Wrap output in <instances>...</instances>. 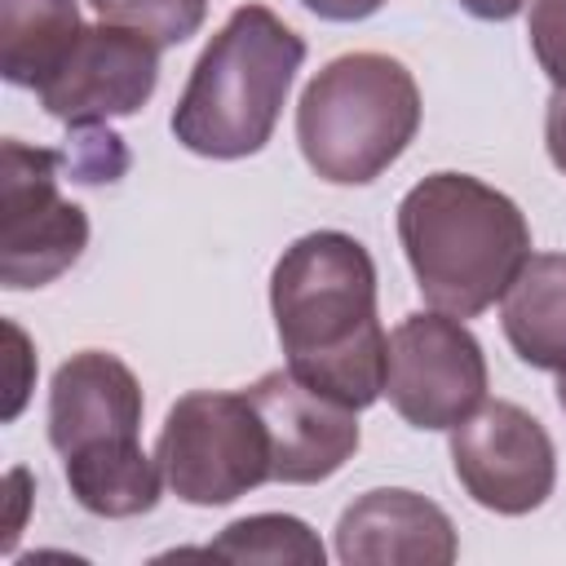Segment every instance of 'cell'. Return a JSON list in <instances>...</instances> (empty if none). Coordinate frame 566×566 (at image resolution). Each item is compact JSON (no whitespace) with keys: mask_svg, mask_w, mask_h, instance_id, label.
I'll use <instances>...</instances> for the list:
<instances>
[{"mask_svg":"<svg viewBox=\"0 0 566 566\" xmlns=\"http://www.w3.org/2000/svg\"><path fill=\"white\" fill-rule=\"evenodd\" d=\"M270 310L287 367L363 411L385 394L389 336L376 314L371 252L345 230H310L270 274Z\"/></svg>","mask_w":566,"mask_h":566,"instance_id":"1","label":"cell"},{"mask_svg":"<svg viewBox=\"0 0 566 566\" xmlns=\"http://www.w3.org/2000/svg\"><path fill=\"white\" fill-rule=\"evenodd\" d=\"M398 239L420 296L455 318L495 305L531 256L522 208L469 172H429L416 181L398 203Z\"/></svg>","mask_w":566,"mask_h":566,"instance_id":"2","label":"cell"},{"mask_svg":"<svg viewBox=\"0 0 566 566\" xmlns=\"http://www.w3.org/2000/svg\"><path fill=\"white\" fill-rule=\"evenodd\" d=\"M305 62V40L265 4H239L199 53L177 106L172 137L203 159L256 155Z\"/></svg>","mask_w":566,"mask_h":566,"instance_id":"3","label":"cell"},{"mask_svg":"<svg viewBox=\"0 0 566 566\" xmlns=\"http://www.w3.org/2000/svg\"><path fill=\"white\" fill-rule=\"evenodd\" d=\"M420 128V88L389 53L332 57L296 102L305 164L332 186L376 181Z\"/></svg>","mask_w":566,"mask_h":566,"instance_id":"4","label":"cell"},{"mask_svg":"<svg viewBox=\"0 0 566 566\" xmlns=\"http://www.w3.org/2000/svg\"><path fill=\"white\" fill-rule=\"evenodd\" d=\"M155 460L177 500L217 509L270 482V433L248 389H190L168 407Z\"/></svg>","mask_w":566,"mask_h":566,"instance_id":"5","label":"cell"},{"mask_svg":"<svg viewBox=\"0 0 566 566\" xmlns=\"http://www.w3.org/2000/svg\"><path fill=\"white\" fill-rule=\"evenodd\" d=\"M62 159L18 137L0 146V283L9 292L53 283L88 248L84 208L57 190Z\"/></svg>","mask_w":566,"mask_h":566,"instance_id":"6","label":"cell"},{"mask_svg":"<svg viewBox=\"0 0 566 566\" xmlns=\"http://www.w3.org/2000/svg\"><path fill=\"white\" fill-rule=\"evenodd\" d=\"M385 394L407 424L451 429L486 398V354L455 314H407L389 332Z\"/></svg>","mask_w":566,"mask_h":566,"instance_id":"7","label":"cell"},{"mask_svg":"<svg viewBox=\"0 0 566 566\" xmlns=\"http://www.w3.org/2000/svg\"><path fill=\"white\" fill-rule=\"evenodd\" d=\"M451 469L473 504L522 517L553 495L557 451L548 429L517 402H478L460 424H451Z\"/></svg>","mask_w":566,"mask_h":566,"instance_id":"8","label":"cell"},{"mask_svg":"<svg viewBox=\"0 0 566 566\" xmlns=\"http://www.w3.org/2000/svg\"><path fill=\"white\" fill-rule=\"evenodd\" d=\"M159 84V44L133 27H84L62 66L35 88L40 106L71 124L97 128L119 115H137Z\"/></svg>","mask_w":566,"mask_h":566,"instance_id":"9","label":"cell"},{"mask_svg":"<svg viewBox=\"0 0 566 566\" xmlns=\"http://www.w3.org/2000/svg\"><path fill=\"white\" fill-rule=\"evenodd\" d=\"M248 398L256 402L270 433V482H323L358 451V411L305 385L292 367L252 380Z\"/></svg>","mask_w":566,"mask_h":566,"instance_id":"10","label":"cell"},{"mask_svg":"<svg viewBox=\"0 0 566 566\" xmlns=\"http://www.w3.org/2000/svg\"><path fill=\"white\" fill-rule=\"evenodd\" d=\"M460 553L451 517L402 486L363 491L336 522L345 566H451Z\"/></svg>","mask_w":566,"mask_h":566,"instance_id":"11","label":"cell"},{"mask_svg":"<svg viewBox=\"0 0 566 566\" xmlns=\"http://www.w3.org/2000/svg\"><path fill=\"white\" fill-rule=\"evenodd\" d=\"M142 385L106 349H80L71 354L49 385V442L57 455L137 438L142 429Z\"/></svg>","mask_w":566,"mask_h":566,"instance_id":"12","label":"cell"},{"mask_svg":"<svg viewBox=\"0 0 566 566\" xmlns=\"http://www.w3.org/2000/svg\"><path fill=\"white\" fill-rule=\"evenodd\" d=\"M513 354L539 371H566V252H531L500 296Z\"/></svg>","mask_w":566,"mask_h":566,"instance_id":"13","label":"cell"},{"mask_svg":"<svg viewBox=\"0 0 566 566\" xmlns=\"http://www.w3.org/2000/svg\"><path fill=\"white\" fill-rule=\"evenodd\" d=\"M62 469H66L71 495L93 517H137L159 504L164 473H159V460L146 455L137 438L71 451L62 455Z\"/></svg>","mask_w":566,"mask_h":566,"instance_id":"14","label":"cell"},{"mask_svg":"<svg viewBox=\"0 0 566 566\" xmlns=\"http://www.w3.org/2000/svg\"><path fill=\"white\" fill-rule=\"evenodd\" d=\"M80 31L75 0H0V75L18 88H40Z\"/></svg>","mask_w":566,"mask_h":566,"instance_id":"15","label":"cell"},{"mask_svg":"<svg viewBox=\"0 0 566 566\" xmlns=\"http://www.w3.org/2000/svg\"><path fill=\"white\" fill-rule=\"evenodd\" d=\"M203 553L230 557V562H296V566H323L318 535L287 513H252L230 522Z\"/></svg>","mask_w":566,"mask_h":566,"instance_id":"16","label":"cell"},{"mask_svg":"<svg viewBox=\"0 0 566 566\" xmlns=\"http://www.w3.org/2000/svg\"><path fill=\"white\" fill-rule=\"evenodd\" d=\"M88 4L97 9L102 22L133 27L159 49L190 40L208 13V0H88Z\"/></svg>","mask_w":566,"mask_h":566,"instance_id":"17","label":"cell"},{"mask_svg":"<svg viewBox=\"0 0 566 566\" xmlns=\"http://www.w3.org/2000/svg\"><path fill=\"white\" fill-rule=\"evenodd\" d=\"M531 53L553 88H566V0H531Z\"/></svg>","mask_w":566,"mask_h":566,"instance_id":"18","label":"cell"},{"mask_svg":"<svg viewBox=\"0 0 566 566\" xmlns=\"http://www.w3.org/2000/svg\"><path fill=\"white\" fill-rule=\"evenodd\" d=\"M544 146H548L553 168L566 177V88H553V97H548V111H544Z\"/></svg>","mask_w":566,"mask_h":566,"instance_id":"19","label":"cell"},{"mask_svg":"<svg viewBox=\"0 0 566 566\" xmlns=\"http://www.w3.org/2000/svg\"><path fill=\"white\" fill-rule=\"evenodd\" d=\"M310 13H318V18H327V22H363V18H371L385 0H301Z\"/></svg>","mask_w":566,"mask_h":566,"instance_id":"20","label":"cell"},{"mask_svg":"<svg viewBox=\"0 0 566 566\" xmlns=\"http://www.w3.org/2000/svg\"><path fill=\"white\" fill-rule=\"evenodd\" d=\"M522 4L526 0H460V9H469L482 22H509V18L522 13Z\"/></svg>","mask_w":566,"mask_h":566,"instance_id":"21","label":"cell"},{"mask_svg":"<svg viewBox=\"0 0 566 566\" xmlns=\"http://www.w3.org/2000/svg\"><path fill=\"white\" fill-rule=\"evenodd\" d=\"M557 402H562V411H566V371H557Z\"/></svg>","mask_w":566,"mask_h":566,"instance_id":"22","label":"cell"}]
</instances>
